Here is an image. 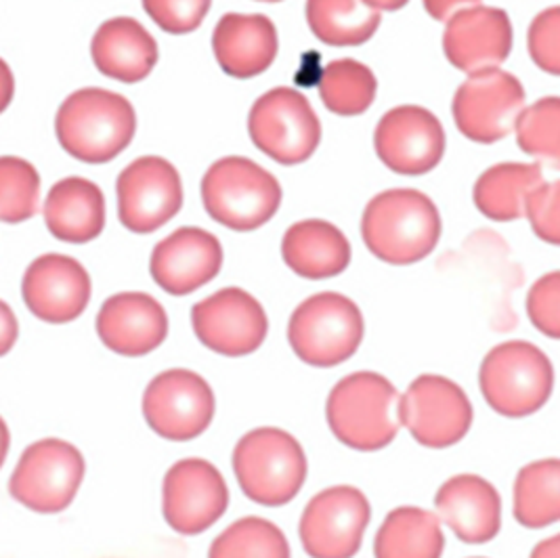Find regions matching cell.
<instances>
[{"label": "cell", "mask_w": 560, "mask_h": 558, "mask_svg": "<svg viewBox=\"0 0 560 558\" xmlns=\"http://www.w3.org/2000/svg\"><path fill=\"white\" fill-rule=\"evenodd\" d=\"M331 434L355 452H381L401 432V393L378 372H353L326 399Z\"/></svg>", "instance_id": "obj_1"}, {"label": "cell", "mask_w": 560, "mask_h": 558, "mask_svg": "<svg viewBox=\"0 0 560 558\" xmlns=\"http://www.w3.org/2000/svg\"><path fill=\"white\" fill-rule=\"evenodd\" d=\"M443 223L433 200L418 189H388L363 210L361 237L383 263L406 267L424 260L441 240Z\"/></svg>", "instance_id": "obj_2"}, {"label": "cell", "mask_w": 560, "mask_h": 558, "mask_svg": "<svg viewBox=\"0 0 560 558\" xmlns=\"http://www.w3.org/2000/svg\"><path fill=\"white\" fill-rule=\"evenodd\" d=\"M137 114L127 97L107 89H80L61 103L55 132L61 148L84 164H105L127 150Z\"/></svg>", "instance_id": "obj_3"}, {"label": "cell", "mask_w": 560, "mask_h": 558, "mask_svg": "<svg viewBox=\"0 0 560 558\" xmlns=\"http://www.w3.org/2000/svg\"><path fill=\"white\" fill-rule=\"evenodd\" d=\"M231 464L244 496L267 508L290 504L305 487L308 475L305 447L280 427L246 432L233 447Z\"/></svg>", "instance_id": "obj_4"}, {"label": "cell", "mask_w": 560, "mask_h": 558, "mask_svg": "<svg viewBox=\"0 0 560 558\" xmlns=\"http://www.w3.org/2000/svg\"><path fill=\"white\" fill-rule=\"evenodd\" d=\"M479 386L487 406L500 416L527 418L550 402L555 365L534 342L506 340L483 357Z\"/></svg>", "instance_id": "obj_5"}, {"label": "cell", "mask_w": 560, "mask_h": 558, "mask_svg": "<svg viewBox=\"0 0 560 558\" xmlns=\"http://www.w3.org/2000/svg\"><path fill=\"white\" fill-rule=\"evenodd\" d=\"M202 202L219 225L248 233L267 225L281 206L278 178L242 155L217 160L202 178Z\"/></svg>", "instance_id": "obj_6"}, {"label": "cell", "mask_w": 560, "mask_h": 558, "mask_svg": "<svg viewBox=\"0 0 560 558\" xmlns=\"http://www.w3.org/2000/svg\"><path fill=\"white\" fill-rule=\"evenodd\" d=\"M363 313L345 294L319 292L294 309L288 345L311 368H336L355 356L363 342Z\"/></svg>", "instance_id": "obj_7"}, {"label": "cell", "mask_w": 560, "mask_h": 558, "mask_svg": "<svg viewBox=\"0 0 560 558\" xmlns=\"http://www.w3.org/2000/svg\"><path fill=\"white\" fill-rule=\"evenodd\" d=\"M86 475V460L74 443L57 437L27 445L9 479V496L38 514L72 507Z\"/></svg>", "instance_id": "obj_8"}, {"label": "cell", "mask_w": 560, "mask_h": 558, "mask_svg": "<svg viewBox=\"0 0 560 558\" xmlns=\"http://www.w3.org/2000/svg\"><path fill=\"white\" fill-rule=\"evenodd\" d=\"M141 411L158 437L185 443L202 437L217 414V397L202 374L171 368L153 376L143 391Z\"/></svg>", "instance_id": "obj_9"}, {"label": "cell", "mask_w": 560, "mask_h": 558, "mask_svg": "<svg viewBox=\"0 0 560 558\" xmlns=\"http://www.w3.org/2000/svg\"><path fill=\"white\" fill-rule=\"evenodd\" d=\"M248 132L256 148L281 166L306 162L322 141V125L299 91L278 86L256 100L248 116Z\"/></svg>", "instance_id": "obj_10"}, {"label": "cell", "mask_w": 560, "mask_h": 558, "mask_svg": "<svg viewBox=\"0 0 560 558\" xmlns=\"http://www.w3.org/2000/svg\"><path fill=\"white\" fill-rule=\"evenodd\" d=\"M475 409L458 382L441 374H420L401 395V427L429 450H447L472 429Z\"/></svg>", "instance_id": "obj_11"}, {"label": "cell", "mask_w": 560, "mask_h": 558, "mask_svg": "<svg viewBox=\"0 0 560 558\" xmlns=\"http://www.w3.org/2000/svg\"><path fill=\"white\" fill-rule=\"evenodd\" d=\"M372 521L368 496L353 485H334L306 504L299 537L308 558H353Z\"/></svg>", "instance_id": "obj_12"}, {"label": "cell", "mask_w": 560, "mask_h": 558, "mask_svg": "<svg viewBox=\"0 0 560 558\" xmlns=\"http://www.w3.org/2000/svg\"><path fill=\"white\" fill-rule=\"evenodd\" d=\"M230 507L223 473L205 457H183L162 481V514L173 532L200 535L217 525Z\"/></svg>", "instance_id": "obj_13"}, {"label": "cell", "mask_w": 560, "mask_h": 558, "mask_svg": "<svg viewBox=\"0 0 560 558\" xmlns=\"http://www.w3.org/2000/svg\"><path fill=\"white\" fill-rule=\"evenodd\" d=\"M525 109V89L506 70L491 68L468 74L454 97V120L475 143H495L509 137Z\"/></svg>", "instance_id": "obj_14"}, {"label": "cell", "mask_w": 560, "mask_h": 558, "mask_svg": "<svg viewBox=\"0 0 560 558\" xmlns=\"http://www.w3.org/2000/svg\"><path fill=\"white\" fill-rule=\"evenodd\" d=\"M191 328L208 351L235 359L262 347L269 319L250 292L231 286L191 306Z\"/></svg>", "instance_id": "obj_15"}, {"label": "cell", "mask_w": 560, "mask_h": 558, "mask_svg": "<svg viewBox=\"0 0 560 558\" xmlns=\"http://www.w3.org/2000/svg\"><path fill=\"white\" fill-rule=\"evenodd\" d=\"M116 194L120 223L139 235L164 228L183 206L180 175L160 155L130 162L118 177Z\"/></svg>", "instance_id": "obj_16"}, {"label": "cell", "mask_w": 560, "mask_h": 558, "mask_svg": "<svg viewBox=\"0 0 560 558\" xmlns=\"http://www.w3.org/2000/svg\"><path fill=\"white\" fill-rule=\"evenodd\" d=\"M445 143L443 125L433 112L420 105L393 107L374 132V148L384 166L408 177L436 168L445 155Z\"/></svg>", "instance_id": "obj_17"}, {"label": "cell", "mask_w": 560, "mask_h": 558, "mask_svg": "<svg viewBox=\"0 0 560 558\" xmlns=\"http://www.w3.org/2000/svg\"><path fill=\"white\" fill-rule=\"evenodd\" d=\"M27 311L45 324L61 326L78 319L93 297L89 271L68 254H43L30 263L22 279Z\"/></svg>", "instance_id": "obj_18"}, {"label": "cell", "mask_w": 560, "mask_h": 558, "mask_svg": "<svg viewBox=\"0 0 560 558\" xmlns=\"http://www.w3.org/2000/svg\"><path fill=\"white\" fill-rule=\"evenodd\" d=\"M223 260L217 235L200 228H180L155 244L150 274L166 294L187 297L217 278Z\"/></svg>", "instance_id": "obj_19"}, {"label": "cell", "mask_w": 560, "mask_h": 558, "mask_svg": "<svg viewBox=\"0 0 560 558\" xmlns=\"http://www.w3.org/2000/svg\"><path fill=\"white\" fill-rule=\"evenodd\" d=\"M509 13L498 7H470L447 20L443 51L447 61L466 74L502 66L512 51Z\"/></svg>", "instance_id": "obj_20"}, {"label": "cell", "mask_w": 560, "mask_h": 558, "mask_svg": "<svg viewBox=\"0 0 560 558\" xmlns=\"http://www.w3.org/2000/svg\"><path fill=\"white\" fill-rule=\"evenodd\" d=\"M97 336L105 349L120 357H145L168 336V315L152 294L118 292L97 313Z\"/></svg>", "instance_id": "obj_21"}, {"label": "cell", "mask_w": 560, "mask_h": 558, "mask_svg": "<svg viewBox=\"0 0 560 558\" xmlns=\"http://www.w3.org/2000/svg\"><path fill=\"white\" fill-rule=\"evenodd\" d=\"M436 516L464 544H487L502 530V498L481 475H454L436 489Z\"/></svg>", "instance_id": "obj_22"}, {"label": "cell", "mask_w": 560, "mask_h": 558, "mask_svg": "<svg viewBox=\"0 0 560 558\" xmlns=\"http://www.w3.org/2000/svg\"><path fill=\"white\" fill-rule=\"evenodd\" d=\"M212 51L228 77L237 80L260 77L273 66L280 51L278 30L260 13H228L214 27Z\"/></svg>", "instance_id": "obj_23"}, {"label": "cell", "mask_w": 560, "mask_h": 558, "mask_svg": "<svg viewBox=\"0 0 560 558\" xmlns=\"http://www.w3.org/2000/svg\"><path fill=\"white\" fill-rule=\"evenodd\" d=\"M91 57L103 77L135 84L150 77L158 63V43L132 18L103 22L93 36Z\"/></svg>", "instance_id": "obj_24"}, {"label": "cell", "mask_w": 560, "mask_h": 558, "mask_svg": "<svg viewBox=\"0 0 560 558\" xmlns=\"http://www.w3.org/2000/svg\"><path fill=\"white\" fill-rule=\"evenodd\" d=\"M281 256L299 278L319 281L347 271L351 265V244L347 235L328 221L306 219L283 233Z\"/></svg>", "instance_id": "obj_25"}, {"label": "cell", "mask_w": 560, "mask_h": 558, "mask_svg": "<svg viewBox=\"0 0 560 558\" xmlns=\"http://www.w3.org/2000/svg\"><path fill=\"white\" fill-rule=\"evenodd\" d=\"M45 223L52 237L68 244H86L105 228L103 191L89 178L57 181L45 202Z\"/></svg>", "instance_id": "obj_26"}, {"label": "cell", "mask_w": 560, "mask_h": 558, "mask_svg": "<svg viewBox=\"0 0 560 558\" xmlns=\"http://www.w3.org/2000/svg\"><path fill=\"white\" fill-rule=\"evenodd\" d=\"M445 533L433 510L399 507L384 516L374 539L376 558H443Z\"/></svg>", "instance_id": "obj_27"}, {"label": "cell", "mask_w": 560, "mask_h": 558, "mask_svg": "<svg viewBox=\"0 0 560 558\" xmlns=\"http://www.w3.org/2000/svg\"><path fill=\"white\" fill-rule=\"evenodd\" d=\"M539 183H544V173L539 164H498L487 168L483 175L477 178L472 200L477 210L487 219L509 223L523 217L525 200Z\"/></svg>", "instance_id": "obj_28"}, {"label": "cell", "mask_w": 560, "mask_h": 558, "mask_svg": "<svg viewBox=\"0 0 560 558\" xmlns=\"http://www.w3.org/2000/svg\"><path fill=\"white\" fill-rule=\"evenodd\" d=\"M512 514L527 530H544L559 521V457L534 460L518 470L512 489Z\"/></svg>", "instance_id": "obj_29"}, {"label": "cell", "mask_w": 560, "mask_h": 558, "mask_svg": "<svg viewBox=\"0 0 560 558\" xmlns=\"http://www.w3.org/2000/svg\"><path fill=\"white\" fill-rule=\"evenodd\" d=\"M306 24L328 47L365 45L381 27V11L363 0H306Z\"/></svg>", "instance_id": "obj_30"}, {"label": "cell", "mask_w": 560, "mask_h": 558, "mask_svg": "<svg viewBox=\"0 0 560 558\" xmlns=\"http://www.w3.org/2000/svg\"><path fill=\"white\" fill-rule=\"evenodd\" d=\"M378 93L374 72L355 59H336L319 78L322 102L336 116L353 118L365 114Z\"/></svg>", "instance_id": "obj_31"}, {"label": "cell", "mask_w": 560, "mask_h": 558, "mask_svg": "<svg viewBox=\"0 0 560 558\" xmlns=\"http://www.w3.org/2000/svg\"><path fill=\"white\" fill-rule=\"evenodd\" d=\"M208 558H292V550L276 523L262 516H244L212 539Z\"/></svg>", "instance_id": "obj_32"}, {"label": "cell", "mask_w": 560, "mask_h": 558, "mask_svg": "<svg viewBox=\"0 0 560 558\" xmlns=\"http://www.w3.org/2000/svg\"><path fill=\"white\" fill-rule=\"evenodd\" d=\"M40 208V175L24 158L0 155V221L24 223Z\"/></svg>", "instance_id": "obj_33"}, {"label": "cell", "mask_w": 560, "mask_h": 558, "mask_svg": "<svg viewBox=\"0 0 560 558\" xmlns=\"http://www.w3.org/2000/svg\"><path fill=\"white\" fill-rule=\"evenodd\" d=\"M518 148L557 168L560 162V100L544 97L525 107L514 125Z\"/></svg>", "instance_id": "obj_34"}, {"label": "cell", "mask_w": 560, "mask_h": 558, "mask_svg": "<svg viewBox=\"0 0 560 558\" xmlns=\"http://www.w3.org/2000/svg\"><path fill=\"white\" fill-rule=\"evenodd\" d=\"M210 4L212 0H143L153 24L175 36L191 34L202 26Z\"/></svg>", "instance_id": "obj_35"}, {"label": "cell", "mask_w": 560, "mask_h": 558, "mask_svg": "<svg viewBox=\"0 0 560 558\" xmlns=\"http://www.w3.org/2000/svg\"><path fill=\"white\" fill-rule=\"evenodd\" d=\"M523 217L529 219L535 235L552 246L560 242V183H539L525 200Z\"/></svg>", "instance_id": "obj_36"}, {"label": "cell", "mask_w": 560, "mask_h": 558, "mask_svg": "<svg viewBox=\"0 0 560 558\" xmlns=\"http://www.w3.org/2000/svg\"><path fill=\"white\" fill-rule=\"evenodd\" d=\"M527 315L535 330L544 336L560 338V274L550 271L537 279L527 294Z\"/></svg>", "instance_id": "obj_37"}, {"label": "cell", "mask_w": 560, "mask_h": 558, "mask_svg": "<svg viewBox=\"0 0 560 558\" xmlns=\"http://www.w3.org/2000/svg\"><path fill=\"white\" fill-rule=\"evenodd\" d=\"M529 53L535 66L552 77L560 74V7L535 15L529 27Z\"/></svg>", "instance_id": "obj_38"}, {"label": "cell", "mask_w": 560, "mask_h": 558, "mask_svg": "<svg viewBox=\"0 0 560 558\" xmlns=\"http://www.w3.org/2000/svg\"><path fill=\"white\" fill-rule=\"evenodd\" d=\"M20 338V322L13 309L0 299V357L9 356Z\"/></svg>", "instance_id": "obj_39"}, {"label": "cell", "mask_w": 560, "mask_h": 558, "mask_svg": "<svg viewBox=\"0 0 560 558\" xmlns=\"http://www.w3.org/2000/svg\"><path fill=\"white\" fill-rule=\"evenodd\" d=\"M422 2L434 22H447L459 11L481 4V0H422Z\"/></svg>", "instance_id": "obj_40"}, {"label": "cell", "mask_w": 560, "mask_h": 558, "mask_svg": "<svg viewBox=\"0 0 560 558\" xmlns=\"http://www.w3.org/2000/svg\"><path fill=\"white\" fill-rule=\"evenodd\" d=\"M15 95V77L4 59H0V114L11 105Z\"/></svg>", "instance_id": "obj_41"}, {"label": "cell", "mask_w": 560, "mask_h": 558, "mask_svg": "<svg viewBox=\"0 0 560 558\" xmlns=\"http://www.w3.org/2000/svg\"><path fill=\"white\" fill-rule=\"evenodd\" d=\"M529 558H560V535H550L537 542Z\"/></svg>", "instance_id": "obj_42"}, {"label": "cell", "mask_w": 560, "mask_h": 558, "mask_svg": "<svg viewBox=\"0 0 560 558\" xmlns=\"http://www.w3.org/2000/svg\"><path fill=\"white\" fill-rule=\"evenodd\" d=\"M9 450H11V431H9V425L4 422V418L0 416V468L7 462Z\"/></svg>", "instance_id": "obj_43"}, {"label": "cell", "mask_w": 560, "mask_h": 558, "mask_svg": "<svg viewBox=\"0 0 560 558\" xmlns=\"http://www.w3.org/2000/svg\"><path fill=\"white\" fill-rule=\"evenodd\" d=\"M363 2L376 11H399L408 4L409 0H363Z\"/></svg>", "instance_id": "obj_44"}, {"label": "cell", "mask_w": 560, "mask_h": 558, "mask_svg": "<svg viewBox=\"0 0 560 558\" xmlns=\"http://www.w3.org/2000/svg\"><path fill=\"white\" fill-rule=\"evenodd\" d=\"M258 2H281V0H258Z\"/></svg>", "instance_id": "obj_45"}, {"label": "cell", "mask_w": 560, "mask_h": 558, "mask_svg": "<svg viewBox=\"0 0 560 558\" xmlns=\"http://www.w3.org/2000/svg\"><path fill=\"white\" fill-rule=\"evenodd\" d=\"M470 558H485V557H470Z\"/></svg>", "instance_id": "obj_46"}]
</instances>
